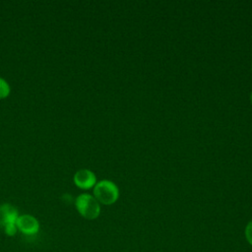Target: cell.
<instances>
[{
    "mask_svg": "<svg viewBox=\"0 0 252 252\" xmlns=\"http://www.w3.org/2000/svg\"><path fill=\"white\" fill-rule=\"evenodd\" d=\"M10 94L9 84L2 78H0V98L7 97Z\"/></svg>",
    "mask_w": 252,
    "mask_h": 252,
    "instance_id": "cell-6",
    "label": "cell"
},
{
    "mask_svg": "<svg viewBox=\"0 0 252 252\" xmlns=\"http://www.w3.org/2000/svg\"><path fill=\"white\" fill-rule=\"evenodd\" d=\"M19 218L18 210L10 205L3 204L0 206V225L6 235L13 236L17 232V220Z\"/></svg>",
    "mask_w": 252,
    "mask_h": 252,
    "instance_id": "cell-3",
    "label": "cell"
},
{
    "mask_svg": "<svg viewBox=\"0 0 252 252\" xmlns=\"http://www.w3.org/2000/svg\"><path fill=\"white\" fill-rule=\"evenodd\" d=\"M94 197L103 205H111L115 203L119 197V189L117 185L107 179L96 182L94 187Z\"/></svg>",
    "mask_w": 252,
    "mask_h": 252,
    "instance_id": "cell-1",
    "label": "cell"
},
{
    "mask_svg": "<svg viewBox=\"0 0 252 252\" xmlns=\"http://www.w3.org/2000/svg\"><path fill=\"white\" fill-rule=\"evenodd\" d=\"M74 182L77 187L88 190L94 187L96 184V177L94 173L89 169H80L74 175Z\"/></svg>",
    "mask_w": 252,
    "mask_h": 252,
    "instance_id": "cell-5",
    "label": "cell"
},
{
    "mask_svg": "<svg viewBox=\"0 0 252 252\" xmlns=\"http://www.w3.org/2000/svg\"><path fill=\"white\" fill-rule=\"evenodd\" d=\"M250 100H251V103H252V92H251V94H250Z\"/></svg>",
    "mask_w": 252,
    "mask_h": 252,
    "instance_id": "cell-8",
    "label": "cell"
},
{
    "mask_svg": "<svg viewBox=\"0 0 252 252\" xmlns=\"http://www.w3.org/2000/svg\"><path fill=\"white\" fill-rule=\"evenodd\" d=\"M75 206L78 213L87 220H94L100 214L98 201L91 194H81L76 198Z\"/></svg>",
    "mask_w": 252,
    "mask_h": 252,
    "instance_id": "cell-2",
    "label": "cell"
},
{
    "mask_svg": "<svg viewBox=\"0 0 252 252\" xmlns=\"http://www.w3.org/2000/svg\"><path fill=\"white\" fill-rule=\"evenodd\" d=\"M251 68H252V64H251Z\"/></svg>",
    "mask_w": 252,
    "mask_h": 252,
    "instance_id": "cell-9",
    "label": "cell"
},
{
    "mask_svg": "<svg viewBox=\"0 0 252 252\" xmlns=\"http://www.w3.org/2000/svg\"><path fill=\"white\" fill-rule=\"evenodd\" d=\"M17 229L25 235H34L39 230L38 220L32 215H21L17 220Z\"/></svg>",
    "mask_w": 252,
    "mask_h": 252,
    "instance_id": "cell-4",
    "label": "cell"
},
{
    "mask_svg": "<svg viewBox=\"0 0 252 252\" xmlns=\"http://www.w3.org/2000/svg\"><path fill=\"white\" fill-rule=\"evenodd\" d=\"M245 237L246 240L252 245V220L247 223L245 227Z\"/></svg>",
    "mask_w": 252,
    "mask_h": 252,
    "instance_id": "cell-7",
    "label": "cell"
}]
</instances>
